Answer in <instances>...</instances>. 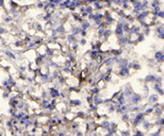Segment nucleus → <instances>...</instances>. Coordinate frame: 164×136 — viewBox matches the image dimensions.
<instances>
[{"label": "nucleus", "instance_id": "e433bc0d", "mask_svg": "<svg viewBox=\"0 0 164 136\" xmlns=\"http://www.w3.org/2000/svg\"><path fill=\"white\" fill-rule=\"evenodd\" d=\"M144 39H145V35L143 34L142 32H141L139 35H137V43H142V42H144Z\"/></svg>", "mask_w": 164, "mask_h": 136}, {"label": "nucleus", "instance_id": "c85d7f7f", "mask_svg": "<svg viewBox=\"0 0 164 136\" xmlns=\"http://www.w3.org/2000/svg\"><path fill=\"white\" fill-rule=\"evenodd\" d=\"M150 32H151V29H150V27H146V28H143V29H142V33L144 34L145 36L150 35Z\"/></svg>", "mask_w": 164, "mask_h": 136}, {"label": "nucleus", "instance_id": "dca6fc26", "mask_svg": "<svg viewBox=\"0 0 164 136\" xmlns=\"http://www.w3.org/2000/svg\"><path fill=\"white\" fill-rule=\"evenodd\" d=\"M81 31H82V29H81L80 26H72V34L75 35V36L79 35V34L81 33Z\"/></svg>", "mask_w": 164, "mask_h": 136}, {"label": "nucleus", "instance_id": "79ce46f5", "mask_svg": "<svg viewBox=\"0 0 164 136\" xmlns=\"http://www.w3.org/2000/svg\"><path fill=\"white\" fill-rule=\"evenodd\" d=\"M55 31H57V32H64V31H65V29H64V26H63V25L59 26Z\"/></svg>", "mask_w": 164, "mask_h": 136}, {"label": "nucleus", "instance_id": "5701e85b", "mask_svg": "<svg viewBox=\"0 0 164 136\" xmlns=\"http://www.w3.org/2000/svg\"><path fill=\"white\" fill-rule=\"evenodd\" d=\"M141 68H142V66H141V63L139 61H136V60L132 61V69L133 70H140Z\"/></svg>", "mask_w": 164, "mask_h": 136}, {"label": "nucleus", "instance_id": "f8f14e48", "mask_svg": "<svg viewBox=\"0 0 164 136\" xmlns=\"http://www.w3.org/2000/svg\"><path fill=\"white\" fill-rule=\"evenodd\" d=\"M93 8H94V11H95V12H100L103 9H105V5L102 1H97L93 4Z\"/></svg>", "mask_w": 164, "mask_h": 136}, {"label": "nucleus", "instance_id": "f03ea898", "mask_svg": "<svg viewBox=\"0 0 164 136\" xmlns=\"http://www.w3.org/2000/svg\"><path fill=\"white\" fill-rule=\"evenodd\" d=\"M151 14V11L150 10H146V11H143V12H141L139 15L135 16V20L139 24H141V22L143 21H146V19H147V17Z\"/></svg>", "mask_w": 164, "mask_h": 136}, {"label": "nucleus", "instance_id": "49530a36", "mask_svg": "<svg viewBox=\"0 0 164 136\" xmlns=\"http://www.w3.org/2000/svg\"><path fill=\"white\" fill-rule=\"evenodd\" d=\"M158 37H159L160 39H162V40H164V32L163 33H161V34H159V35H157Z\"/></svg>", "mask_w": 164, "mask_h": 136}, {"label": "nucleus", "instance_id": "7c9ffc66", "mask_svg": "<svg viewBox=\"0 0 164 136\" xmlns=\"http://www.w3.org/2000/svg\"><path fill=\"white\" fill-rule=\"evenodd\" d=\"M154 16H157L158 19H164V10L162 9L161 11H159L158 13L154 14Z\"/></svg>", "mask_w": 164, "mask_h": 136}, {"label": "nucleus", "instance_id": "ddd939ff", "mask_svg": "<svg viewBox=\"0 0 164 136\" xmlns=\"http://www.w3.org/2000/svg\"><path fill=\"white\" fill-rule=\"evenodd\" d=\"M164 114V106L162 105H160V106H158V108L154 109V115L156 116L157 118H160V117H162V115Z\"/></svg>", "mask_w": 164, "mask_h": 136}, {"label": "nucleus", "instance_id": "393cba45", "mask_svg": "<svg viewBox=\"0 0 164 136\" xmlns=\"http://www.w3.org/2000/svg\"><path fill=\"white\" fill-rule=\"evenodd\" d=\"M66 39L68 40V43H77V38H76L75 35H72V34H68V35L66 36Z\"/></svg>", "mask_w": 164, "mask_h": 136}, {"label": "nucleus", "instance_id": "ea45409f", "mask_svg": "<svg viewBox=\"0 0 164 136\" xmlns=\"http://www.w3.org/2000/svg\"><path fill=\"white\" fill-rule=\"evenodd\" d=\"M79 44H80L81 46H85V45H86V39H85V37H82V38L79 39Z\"/></svg>", "mask_w": 164, "mask_h": 136}, {"label": "nucleus", "instance_id": "cd10ccee", "mask_svg": "<svg viewBox=\"0 0 164 136\" xmlns=\"http://www.w3.org/2000/svg\"><path fill=\"white\" fill-rule=\"evenodd\" d=\"M123 51L122 49H117V50H111V53H112V55L114 56H119V55H122L123 54Z\"/></svg>", "mask_w": 164, "mask_h": 136}, {"label": "nucleus", "instance_id": "a18cd8bd", "mask_svg": "<svg viewBox=\"0 0 164 136\" xmlns=\"http://www.w3.org/2000/svg\"><path fill=\"white\" fill-rule=\"evenodd\" d=\"M80 35H81L82 37H85V36L87 35V31H86V30H82L81 33H80Z\"/></svg>", "mask_w": 164, "mask_h": 136}, {"label": "nucleus", "instance_id": "09e8293b", "mask_svg": "<svg viewBox=\"0 0 164 136\" xmlns=\"http://www.w3.org/2000/svg\"><path fill=\"white\" fill-rule=\"evenodd\" d=\"M65 65H66V66H70V62H69V61H66V62H65Z\"/></svg>", "mask_w": 164, "mask_h": 136}, {"label": "nucleus", "instance_id": "de8ad7c7", "mask_svg": "<svg viewBox=\"0 0 164 136\" xmlns=\"http://www.w3.org/2000/svg\"><path fill=\"white\" fill-rule=\"evenodd\" d=\"M4 1H5V0H0V7H3V5H4Z\"/></svg>", "mask_w": 164, "mask_h": 136}, {"label": "nucleus", "instance_id": "c756f323", "mask_svg": "<svg viewBox=\"0 0 164 136\" xmlns=\"http://www.w3.org/2000/svg\"><path fill=\"white\" fill-rule=\"evenodd\" d=\"M85 12H86L87 14H92V13L95 12L92 4H86V5H85Z\"/></svg>", "mask_w": 164, "mask_h": 136}, {"label": "nucleus", "instance_id": "4be33fe9", "mask_svg": "<svg viewBox=\"0 0 164 136\" xmlns=\"http://www.w3.org/2000/svg\"><path fill=\"white\" fill-rule=\"evenodd\" d=\"M112 34H113L112 29H111V28H105V30H104V32H103V35H102V36H103L104 39H107V38H109Z\"/></svg>", "mask_w": 164, "mask_h": 136}, {"label": "nucleus", "instance_id": "8fccbe9b", "mask_svg": "<svg viewBox=\"0 0 164 136\" xmlns=\"http://www.w3.org/2000/svg\"><path fill=\"white\" fill-rule=\"evenodd\" d=\"M162 51H163V52H164V47H163V50H162Z\"/></svg>", "mask_w": 164, "mask_h": 136}, {"label": "nucleus", "instance_id": "6e6552de", "mask_svg": "<svg viewBox=\"0 0 164 136\" xmlns=\"http://www.w3.org/2000/svg\"><path fill=\"white\" fill-rule=\"evenodd\" d=\"M122 91H123V94L125 95V97L127 98V99H129V98L133 95V89H132V87H131L130 84H126L124 89H123Z\"/></svg>", "mask_w": 164, "mask_h": 136}, {"label": "nucleus", "instance_id": "bb28decb", "mask_svg": "<svg viewBox=\"0 0 164 136\" xmlns=\"http://www.w3.org/2000/svg\"><path fill=\"white\" fill-rule=\"evenodd\" d=\"M161 133H162V129H159V130H157V131L149 132L148 136H161Z\"/></svg>", "mask_w": 164, "mask_h": 136}, {"label": "nucleus", "instance_id": "2eb2a0df", "mask_svg": "<svg viewBox=\"0 0 164 136\" xmlns=\"http://www.w3.org/2000/svg\"><path fill=\"white\" fill-rule=\"evenodd\" d=\"M129 64V60L127 57H123V59H119V62H118V68H123V67H127Z\"/></svg>", "mask_w": 164, "mask_h": 136}, {"label": "nucleus", "instance_id": "f3484780", "mask_svg": "<svg viewBox=\"0 0 164 136\" xmlns=\"http://www.w3.org/2000/svg\"><path fill=\"white\" fill-rule=\"evenodd\" d=\"M154 109L152 108V106L150 105V104H147V105L145 106V109H144V112L145 113V115L146 116H148V115H151V114H154Z\"/></svg>", "mask_w": 164, "mask_h": 136}, {"label": "nucleus", "instance_id": "aec40b11", "mask_svg": "<svg viewBox=\"0 0 164 136\" xmlns=\"http://www.w3.org/2000/svg\"><path fill=\"white\" fill-rule=\"evenodd\" d=\"M154 32H156L157 35H159V34L163 33V32H164V25H162V24L157 25L156 28H154Z\"/></svg>", "mask_w": 164, "mask_h": 136}, {"label": "nucleus", "instance_id": "37998d69", "mask_svg": "<svg viewBox=\"0 0 164 136\" xmlns=\"http://www.w3.org/2000/svg\"><path fill=\"white\" fill-rule=\"evenodd\" d=\"M44 5H45V3H44V1H40L36 3V8L37 9H44Z\"/></svg>", "mask_w": 164, "mask_h": 136}, {"label": "nucleus", "instance_id": "b1692460", "mask_svg": "<svg viewBox=\"0 0 164 136\" xmlns=\"http://www.w3.org/2000/svg\"><path fill=\"white\" fill-rule=\"evenodd\" d=\"M130 113H124V114H122V121H124V122H129L130 121Z\"/></svg>", "mask_w": 164, "mask_h": 136}, {"label": "nucleus", "instance_id": "2f4dec72", "mask_svg": "<svg viewBox=\"0 0 164 136\" xmlns=\"http://www.w3.org/2000/svg\"><path fill=\"white\" fill-rule=\"evenodd\" d=\"M103 80H104V82H107V83H111V82H112V80H113V76L111 73L110 74H105Z\"/></svg>", "mask_w": 164, "mask_h": 136}, {"label": "nucleus", "instance_id": "f704fd0d", "mask_svg": "<svg viewBox=\"0 0 164 136\" xmlns=\"http://www.w3.org/2000/svg\"><path fill=\"white\" fill-rule=\"evenodd\" d=\"M131 136H145V133L144 132H142V131H140V130H135L134 131L133 134H131Z\"/></svg>", "mask_w": 164, "mask_h": 136}, {"label": "nucleus", "instance_id": "9b49d317", "mask_svg": "<svg viewBox=\"0 0 164 136\" xmlns=\"http://www.w3.org/2000/svg\"><path fill=\"white\" fill-rule=\"evenodd\" d=\"M144 83H146V84H149V83L154 84V83H156V74H154V73L147 74L144 78Z\"/></svg>", "mask_w": 164, "mask_h": 136}, {"label": "nucleus", "instance_id": "4c0bfd02", "mask_svg": "<svg viewBox=\"0 0 164 136\" xmlns=\"http://www.w3.org/2000/svg\"><path fill=\"white\" fill-rule=\"evenodd\" d=\"M95 18H96L95 12L92 13V14H89V16H87V19H89V20H92V21H94V20H95Z\"/></svg>", "mask_w": 164, "mask_h": 136}, {"label": "nucleus", "instance_id": "7ed1b4c3", "mask_svg": "<svg viewBox=\"0 0 164 136\" xmlns=\"http://www.w3.org/2000/svg\"><path fill=\"white\" fill-rule=\"evenodd\" d=\"M117 74H118L121 78L123 79H127V78L130 77L131 74V70L129 69L128 67H123V68H119L118 71H117Z\"/></svg>", "mask_w": 164, "mask_h": 136}, {"label": "nucleus", "instance_id": "4468645a", "mask_svg": "<svg viewBox=\"0 0 164 136\" xmlns=\"http://www.w3.org/2000/svg\"><path fill=\"white\" fill-rule=\"evenodd\" d=\"M141 126H142V128L145 130V131H148L149 129L151 128V126H152V123H151V121L150 120H148V119H144V121H143L142 123H141Z\"/></svg>", "mask_w": 164, "mask_h": 136}, {"label": "nucleus", "instance_id": "412c9836", "mask_svg": "<svg viewBox=\"0 0 164 136\" xmlns=\"http://www.w3.org/2000/svg\"><path fill=\"white\" fill-rule=\"evenodd\" d=\"M93 101H94V103L96 104V105H99V104H102L103 103V99L99 96V95H95L93 98Z\"/></svg>", "mask_w": 164, "mask_h": 136}, {"label": "nucleus", "instance_id": "423d86ee", "mask_svg": "<svg viewBox=\"0 0 164 136\" xmlns=\"http://www.w3.org/2000/svg\"><path fill=\"white\" fill-rule=\"evenodd\" d=\"M123 24H121V22L117 21L116 22V26H115V30H114V35H115L116 37H121L123 35H125V32L124 30H123Z\"/></svg>", "mask_w": 164, "mask_h": 136}, {"label": "nucleus", "instance_id": "0eeeda50", "mask_svg": "<svg viewBox=\"0 0 164 136\" xmlns=\"http://www.w3.org/2000/svg\"><path fill=\"white\" fill-rule=\"evenodd\" d=\"M117 43H118V45L123 48L127 47L128 43H129V35L128 34H125V35H123L121 37H117Z\"/></svg>", "mask_w": 164, "mask_h": 136}, {"label": "nucleus", "instance_id": "f257e3e1", "mask_svg": "<svg viewBox=\"0 0 164 136\" xmlns=\"http://www.w3.org/2000/svg\"><path fill=\"white\" fill-rule=\"evenodd\" d=\"M143 100V96L141 94H136V92H133V95L131 96L129 99H127L128 102L127 103H130L131 105H137V104H141Z\"/></svg>", "mask_w": 164, "mask_h": 136}, {"label": "nucleus", "instance_id": "20e7f679", "mask_svg": "<svg viewBox=\"0 0 164 136\" xmlns=\"http://www.w3.org/2000/svg\"><path fill=\"white\" fill-rule=\"evenodd\" d=\"M152 89L154 91L156 94H158L159 96H164V88L162 83H154L152 84Z\"/></svg>", "mask_w": 164, "mask_h": 136}, {"label": "nucleus", "instance_id": "6ab92c4d", "mask_svg": "<svg viewBox=\"0 0 164 136\" xmlns=\"http://www.w3.org/2000/svg\"><path fill=\"white\" fill-rule=\"evenodd\" d=\"M162 5V1L161 0H151L150 2H149V7L151 9L154 8H157V7H161Z\"/></svg>", "mask_w": 164, "mask_h": 136}, {"label": "nucleus", "instance_id": "c9c22d12", "mask_svg": "<svg viewBox=\"0 0 164 136\" xmlns=\"http://www.w3.org/2000/svg\"><path fill=\"white\" fill-rule=\"evenodd\" d=\"M115 111H116L115 105H113V104H110V105L108 106V113H109V114H112V113H114Z\"/></svg>", "mask_w": 164, "mask_h": 136}, {"label": "nucleus", "instance_id": "473e14b6", "mask_svg": "<svg viewBox=\"0 0 164 136\" xmlns=\"http://www.w3.org/2000/svg\"><path fill=\"white\" fill-rule=\"evenodd\" d=\"M131 131L129 129H126V130H123V131L121 132V135L122 136H131Z\"/></svg>", "mask_w": 164, "mask_h": 136}, {"label": "nucleus", "instance_id": "a211bd4d", "mask_svg": "<svg viewBox=\"0 0 164 136\" xmlns=\"http://www.w3.org/2000/svg\"><path fill=\"white\" fill-rule=\"evenodd\" d=\"M80 27H81V29H82V30H86V31H87V30H89V29H90L91 27H92V25H91V22L89 21V20H85V19H84L83 21L81 22Z\"/></svg>", "mask_w": 164, "mask_h": 136}, {"label": "nucleus", "instance_id": "72a5a7b5", "mask_svg": "<svg viewBox=\"0 0 164 136\" xmlns=\"http://www.w3.org/2000/svg\"><path fill=\"white\" fill-rule=\"evenodd\" d=\"M99 91H100V87H97V86H94V87L91 89V92H92V95H98Z\"/></svg>", "mask_w": 164, "mask_h": 136}, {"label": "nucleus", "instance_id": "39448f33", "mask_svg": "<svg viewBox=\"0 0 164 136\" xmlns=\"http://www.w3.org/2000/svg\"><path fill=\"white\" fill-rule=\"evenodd\" d=\"M154 57L158 64L164 63V52L162 50H156L154 53Z\"/></svg>", "mask_w": 164, "mask_h": 136}, {"label": "nucleus", "instance_id": "58836bf2", "mask_svg": "<svg viewBox=\"0 0 164 136\" xmlns=\"http://www.w3.org/2000/svg\"><path fill=\"white\" fill-rule=\"evenodd\" d=\"M163 80L162 76H156V83H163Z\"/></svg>", "mask_w": 164, "mask_h": 136}, {"label": "nucleus", "instance_id": "a878e982", "mask_svg": "<svg viewBox=\"0 0 164 136\" xmlns=\"http://www.w3.org/2000/svg\"><path fill=\"white\" fill-rule=\"evenodd\" d=\"M124 11H127V10H131L132 9V5L130 4V2H124V3L122 4V7H121Z\"/></svg>", "mask_w": 164, "mask_h": 136}, {"label": "nucleus", "instance_id": "9d476101", "mask_svg": "<svg viewBox=\"0 0 164 136\" xmlns=\"http://www.w3.org/2000/svg\"><path fill=\"white\" fill-rule=\"evenodd\" d=\"M141 32H142V27L140 25H131L130 32L128 34H136V35H139Z\"/></svg>", "mask_w": 164, "mask_h": 136}, {"label": "nucleus", "instance_id": "1a4fd4ad", "mask_svg": "<svg viewBox=\"0 0 164 136\" xmlns=\"http://www.w3.org/2000/svg\"><path fill=\"white\" fill-rule=\"evenodd\" d=\"M160 100V96L156 92H154V94H150L149 96L147 97V101H148V104H154V103H157L159 102Z\"/></svg>", "mask_w": 164, "mask_h": 136}, {"label": "nucleus", "instance_id": "c03bdc74", "mask_svg": "<svg viewBox=\"0 0 164 136\" xmlns=\"http://www.w3.org/2000/svg\"><path fill=\"white\" fill-rule=\"evenodd\" d=\"M72 49L74 51L77 50V49H78V44H77V43H72Z\"/></svg>", "mask_w": 164, "mask_h": 136}, {"label": "nucleus", "instance_id": "a19ab883", "mask_svg": "<svg viewBox=\"0 0 164 136\" xmlns=\"http://www.w3.org/2000/svg\"><path fill=\"white\" fill-rule=\"evenodd\" d=\"M72 103L74 104L75 106H78V105H81V104H82L81 100H78V99H77V100H72Z\"/></svg>", "mask_w": 164, "mask_h": 136}]
</instances>
